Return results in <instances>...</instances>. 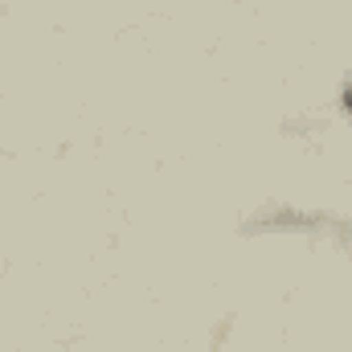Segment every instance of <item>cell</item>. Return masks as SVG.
Segmentation results:
<instances>
[{
  "mask_svg": "<svg viewBox=\"0 0 352 352\" xmlns=\"http://www.w3.org/2000/svg\"><path fill=\"white\" fill-rule=\"evenodd\" d=\"M344 98H349V111H352V87H349V94H344Z\"/></svg>",
  "mask_w": 352,
  "mask_h": 352,
  "instance_id": "1",
  "label": "cell"
}]
</instances>
